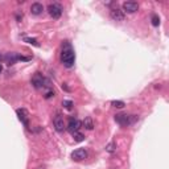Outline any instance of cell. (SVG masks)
<instances>
[{"label": "cell", "mask_w": 169, "mask_h": 169, "mask_svg": "<svg viewBox=\"0 0 169 169\" xmlns=\"http://www.w3.org/2000/svg\"><path fill=\"white\" fill-rule=\"evenodd\" d=\"M61 62L65 68H73L74 66V62H75V53H74V49L71 48L70 42L69 41H65L62 44V50H61Z\"/></svg>", "instance_id": "cell-1"}, {"label": "cell", "mask_w": 169, "mask_h": 169, "mask_svg": "<svg viewBox=\"0 0 169 169\" xmlns=\"http://www.w3.org/2000/svg\"><path fill=\"white\" fill-rule=\"evenodd\" d=\"M139 120L137 115H127V114H118L115 115V122L120 125H132Z\"/></svg>", "instance_id": "cell-2"}, {"label": "cell", "mask_w": 169, "mask_h": 169, "mask_svg": "<svg viewBox=\"0 0 169 169\" xmlns=\"http://www.w3.org/2000/svg\"><path fill=\"white\" fill-rule=\"evenodd\" d=\"M31 83L33 85V87H35V89H38V90H40V89H44L45 86H49V82L46 81V79L42 77L40 73H36V74L33 75Z\"/></svg>", "instance_id": "cell-3"}, {"label": "cell", "mask_w": 169, "mask_h": 169, "mask_svg": "<svg viewBox=\"0 0 169 169\" xmlns=\"http://www.w3.org/2000/svg\"><path fill=\"white\" fill-rule=\"evenodd\" d=\"M48 13L53 19H59L62 16V7L57 3H52L48 5Z\"/></svg>", "instance_id": "cell-4"}, {"label": "cell", "mask_w": 169, "mask_h": 169, "mask_svg": "<svg viewBox=\"0 0 169 169\" xmlns=\"http://www.w3.org/2000/svg\"><path fill=\"white\" fill-rule=\"evenodd\" d=\"M123 12H127V13H135L139 11V4L136 2H124L123 3Z\"/></svg>", "instance_id": "cell-5"}, {"label": "cell", "mask_w": 169, "mask_h": 169, "mask_svg": "<svg viewBox=\"0 0 169 169\" xmlns=\"http://www.w3.org/2000/svg\"><path fill=\"white\" fill-rule=\"evenodd\" d=\"M110 17L114 20V21H123L124 17H125V15H124V12L122 11L120 8H112L111 11H110Z\"/></svg>", "instance_id": "cell-6"}, {"label": "cell", "mask_w": 169, "mask_h": 169, "mask_svg": "<svg viewBox=\"0 0 169 169\" xmlns=\"http://www.w3.org/2000/svg\"><path fill=\"white\" fill-rule=\"evenodd\" d=\"M71 157H73V160H75V161H82L87 157V151H86L85 148H78V149H75L71 153Z\"/></svg>", "instance_id": "cell-7"}, {"label": "cell", "mask_w": 169, "mask_h": 169, "mask_svg": "<svg viewBox=\"0 0 169 169\" xmlns=\"http://www.w3.org/2000/svg\"><path fill=\"white\" fill-rule=\"evenodd\" d=\"M81 125L82 123L78 120V119H75V118H70V120H69V123H68V130L71 132V134H74V132H77L79 131V128H81Z\"/></svg>", "instance_id": "cell-8"}, {"label": "cell", "mask_w": 169, "mask_h": 169, "mask_svg": "<svg viewBox=\"0 0 169 169\" xmlns=\"http://www.w3.org/2000/svg\"><path fill=\"white\" fill-rule=\"evenodd\" d=\"M16 114H17L19 120L21 122L26 128H28L29 127V122H28V112H26V110H24V108H17V110H16Z\"/></svg>", "instance_id": "cell-9"}, {"label": "cell", "mask_w": 169, "mask_h": 169, "mask_svg": "<svg viewBox=\"0 0 169 169\" xmlns=\"http://www.w3.org/2000/svg\"><path fill=\"white\" fill-rule=\"evenodd\" d=\"M53 125H54L56 131L57 132H64L65 131V122H64V118H61L59 115H57L54 119H53Z\"/></svg>", "instance_id": "cell-10"}, {"label": "cell", "mask_w": 169, "mask_h": 169, "mask_svg": "<svg viewBox=\"0 0 169 169\" xmlns=\"http://www.w3.org/2000/svg\"><path fill=\"white\" fill-rule=\"evenodd\" d=\"M44 5L41 4V3H32V5H31V13L32 15H35V16H38V15H41L42 12H44Z\"/></svg>", "instance_id": "cell-11"}, {"label": "cell", "mask_w": 169, "mask_h": 169, "mask_svg": "<svg viewBox=\"0 0 169 169\" xmlns=\"http://www.w3.org/2000/svg\"><path fill=\"white\" fill-rule=\"evenodd\" d=\"M4 59L7 65H13L16 61H19V54H16V53H7L4 56Z\"/></svg>", "instance_id": "cell-12"}, {"label": "cell", "mask_w": 169, "mask_h": 169, "mask_svg": "<svg viewBox=\"0 0 169 169\" xmlns=\"http://www.w3.org/2000/svg\"><path fill=\"white\" fill-rule=\"evenodd\" d=\"M82 124H83V127L86 128V130H89V131H91L92 128H94V122H92V119L90 116L85 118L83 122H82Z\"/></svg>", "instance_id": "cell-13"}, {"label": "cell", "mask_w": 169, "mask_h": 169, "mask_svg": "<svg viewBox=\"0 0 169 169\" xmlns=\"http://www.w3.org/2000/svg\"><path fill=\"white\" fill-rule=\"evenodd\" d=\"M73 137H74V141H77V143H81V141L85 140V135L81 134L79 131L74 132V134H73Z\"/></svg>", "instance_id": "cell-14"}, {"label": "cell", "mask_w": 169, "mask_h": 169, "mask_svg": "<svg viewBox=\"0 0 169 169\" xmlns=\"http://www.w3.org/2000/svg\"><path fill=\"white\" fill-rule=\"evenodd\" d=\"M111 106H112V107H115V108H124L125 103H124L123 101H112L111 102Z\"/></svg>", "instance_id": "cell-15"}, {"label": "cell", "mask_w": 169, "mask_h": 169, "mask_svg": "<svg viewBox=\"0 0 169 169\" xmlns=\"http://www.w3.org/2000/svg\"><path fill=\"white\" fill-rule=\"evenodd\" d=\"M106 151L108 152V153H114L115 151H116V144L115 143H110L106 145Z\"/></svg>", "instance_id": "cell-16"}, {"label": "cell", "mask_w": 169, "mask_h": 169, "mask_svg": "<svg viewBox=\"0 0 169 169\" xmlns=\"http://www.w3.org/2000/svg\"><path fill=\"white\" fill-rule=\"evenodd\" d=\"M151 21H152V25L153 26H158V24H160V19H158L157 15H152Z\"/></svg>", "instance_id": "cell-17"}, {"label": "cell", "mask_w": 169, "mask_h": 169, "mask_svg": "<svg viewBox=\"0 0 169 169\" xmlns=\"http://www.w3.org/2000/svg\"><path fill=\"white\" fill-rule=\"evenodd\" d=\"M24 41H25V42H28V44H31V45H35V46H40V44L37 42V40H35V38H29V37H25V38H24Z\"/></svg>", "instance_id": "cell-18"}, {"label": "cell", "mask_w": 169, "mask_h": 169, "mask_svg": "<svg viewBox=\"0 0 169 169\" xmlns=\"http://www.w3.org/2000/svg\"><path fill=\"white\" fill-rule=\"evenodd\" d=\"M62 106H64L66 110H71V107H73V102H71V101H64V102H62Z\"/></svg>", "instance_id": "cell-19"}, {"label": "cell", "mask_w": 169, "mask_h": 169, "mask_svg": "<svg viewBox=\"0 0 169 169\" xmlns=\"http://www.w3.org/2000/svg\"><path fill=\"white\" fill-rule=\"evenodd\" d=\"M54 90H49V91H46V94H45V98L46 99H49V98H52V97H54Z\"/></svg>", "instance_id": "cell-20"}, {"label": "cell", "mask_w": 169, "mask_h": 169, "mask_svg": "<svg viewBox=\"0 0 169 169\" xmlns=\"http://www.w3.org/2000/svg\"><path fill=\"white\" fill-rule=\"evenodd\" d=\"M16 20H17V21H21V20H23V12L21 13H20V12L16 13Z\"/></svg>", "instance_id": "cell-21"}, {"label": "cell", "mask_w": 169, "mask_h": 169, "mask_svg": "<svg viewBox=\"0 0 169 169\" xmlns=\"http://www.w3.org/2000/svg\"><path fill=\"white\" fill-rule=\"evenodd\" d=\"M62 89H65V90H66V91H70V89H69V87H68V86H65V85H62Z\"/></svg>", "instance_id": "cell-22"}, {"label": "cell", "mask_w": 169, "mask_h": 169, "mask_svg": "<svg viewBox=\"0 0 169 169\" xmlns=\"http://www.w3.org/2000/svg\"><path fill=\"white\" fill-rule=\"evenodd\" d=\"M3 71V68H2V65H0V73H2Z\"/></svg>", "instance_id": "cell-23"}, {"label": "cell", "mask_w": 169, "mask_h": 169, "mask_svg": "<svg viewBox=\"0 0 169 169\" xmlns=\"http://www.w3.org/2000/svg\"><path fill=\"white\" fill-rule=\"evenodd\" d=\"M2 59H3V57H2V56H0V61H2Z\"/></svg>", "instance_id": "cell-24"}, {"label": "cell", "mask_w": 169, "mask_h": 169, "mask_svg": "<svg viewBox=\"0 0 169 169\" xmlns=\"http://www.w3.org/2000/svg\"><path fill=\"white\" fill-rule=\"evenodd\" d=\"M40 169H42V168H40Z\"/></svg>", "instance_id": "cell-25"}]
</instances>
